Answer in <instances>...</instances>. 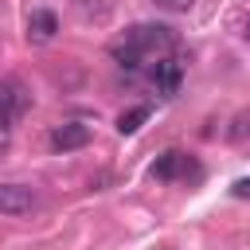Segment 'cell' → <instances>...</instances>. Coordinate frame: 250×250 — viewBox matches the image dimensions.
I'll return each mask as SVG.
<instances>
[{
  "instance_id": "1",
  "label": "cell",
  "mask_w": 250,
  "mask_h": 250,
  "mask_svg": "<svg viewBox=\"0 0 250 250\" xmlns=\"http://www.w3.org/2000/svg\"><path fill=\"white\" fill-rule=\"evenodd\" d=\"M172 43H176L172 27H164V23H137V27L125 31V43H117L113 55L121 59V66L133 70L145 51H160V47H172Z\"/></svg>"
},
{
  "instance_id": "2",
  "label": "cell",
  "mask_w": 250,
  "mask_h": 250,
  "mask_svg": "<svg viewBox=\"0 0 250 250\" xmlns=\"http://www.w3.org/2000/svg\"><path fill=\"white\" fill-rule=\"evenodd\" d=\"M27 109V90L20 82H4L0 86V137L12 129V121Z\"/></svg>"
},
{
  "instance_id": "3",
  "label": "cell",
  "mask_w": 250,
  "mask_h": 250,
  "mask_svg": "<svg viewBox=\"0 0 250 250\" xmlns=\"http://www.w3.org/2000/svg\"><path fill=\"white\" fill-rule=\"evenodd\" d=\"M86 145H90V125H82V121H66L51 133L55 152H74V148H86Z\"/></svg>"
},
{
  "instance_id": "4",
  "label": "cell",
  "mask_w": 250,
  "mask_h": 250,
  "mask_svg": "<svg viewBox=\"0 0 250 250\" xmlns=\"http://www.w3.org/2000/svg\"><path fill=\"white\" fill-rule=\"evenodd\" d=\"M35 207V191L23 184H0V215H27Z\"/></svg>"
},
{
  "instance_id": "5",
  "label": "cell",
  "mask_w": 250,
  "mask_h": 250,
  "mask_svg": "<svg viewBox=\"0 0 250 250\" xmlns=\"http://www.w3.org/2000/svg\"><path fill=\"white\" fill-rule=\"evenodd\" d=\"M180 78H184V70H180L176 59H156V66H152V86H156L160 98H176V94H180Z\"/></svg>"
},
{
  "instance_id": "6",
  "label": "cell",
  "mask_w": 250,
  "mask_h": 250,
  "mask_svg": "<svg viewBox=\"0 0 250 250\" xmlns=\"http://www.w3.org/2000/svg\"><path fill=\"white\" fill-rule=\"evenodd\" d=\"M55 31H59V20H55V12H47V8H35V12L27 16V39H35V43H47V39H55Z\"/></svg>"
},
{
  "instance_id": "7",
  "label": "cell",
  "mask_w": 250,
  "mask_h": 250,
  "mask_svg": "<svg viewBox=\"0 0 250 250\" xmlns=\"http://www.w3.org/2000/svg\"><path fill=\"white\" fill-rule=\"evenodd\" d=\"M184 168H188V156H184V152H176V148H168V152H160V156H156L152 176H156V180H176Z\"/></svg>"
},
{
  "instance_id": "8",
  "label": "cell",
  "mask_w": 250,
  "mask_h": 250,
  "mask_svg": "<svg viewBox=\"0 0 250 250\" xmlns=\"http://www.w3.org/2000/svg\"><path fill=\"white\" fill-rule=\"evenodd\" d=\"M148 113H152L148 105H133L129 113H121V117H117V133H121V137H133V133L148 121Z\"/></svg>"
},
{
  "instance_id": "9",
  "label": "cell",
  "mask_w": 250,
  "mask_h": 250,
  "mask_svg": "<svg viewBox=\"0 0 250 250\" xmlns=\"http://www.w3.org/2000/svg\"><path fill=\"white\" fill-rule=\"evenodd\" d=\"M156 8H164V12H188L195 0H152Z\"/></svg>"
},
{
  "instance_id": "10",
  "label": "cell",
  "mask_w": 250,
  "mask_h": 250,
  "mask_svg": "<svg viewBox=\"0 0 250 250\" xmlns=\"http://www.w3.org/2000/svg\"><path fill=\"white\" fill-rule=\"evenodd\" d=\"M230 195H234V199H250V176L234 180V184H230Z\"/></svg>"
},
{
  "instance_id": "11",
  "label": "cell",
  "mask_w": 250,
  "mask_h": 250,
  "mask_svg": "<svg viewBox=\"0 0 250 250\" xmlns=\"http://www.w3.org/2000/svg\"><path fill=\"white\" fill-rule=\"evenodd\" d=\"M246 133H250V121H246V117H238V121H234V129H230V141H242Z\"/></svg>"
},
{
  "instance_id": "12",
  "label": "cell",
  "mask_w": 250,
  "mask_h": 250,
  "mask_svg": "<svg viewBox=\"0 0 250 250\" xmlns=\"http://www.w3.org/2000/svg\"><path fill=\"white\" fill-rule=\"evenodd\" d=\"M246 35H250V23H246Z\"/></svg>"
}]
</instances>
